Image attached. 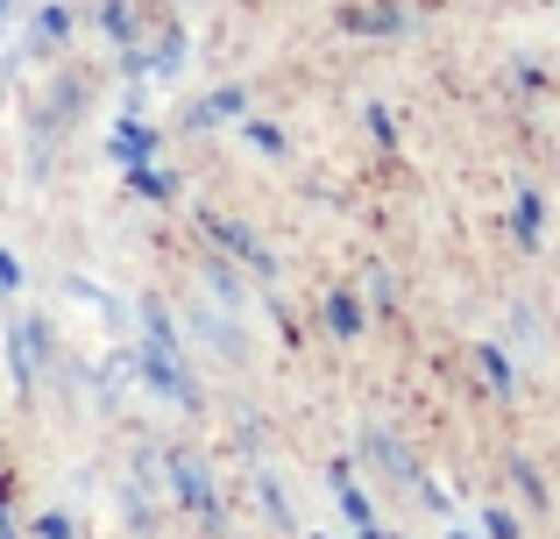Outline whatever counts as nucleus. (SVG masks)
<instances>
[{"mask_svg": "<svg viewBox=\"0 0 560 539\" xmlns=\"http://www.w3.org/2000/svg\"><path fill=\"white\" fill-rule=\"evenodd\" d=\"M164 469H171V497L185 504L191 518H199V526H228V512H220V490H213V476H206V461L199 455H185V447H171L164 455Z\"/></svg>", "mask_w": 560, "mask_h": 539, "instance_id": "1", "label": "nucleus"}, {"mask_svg": "<svg viewBox=\"0 0 560 539\" xmlns=\"http://www.w3.org/2000/svg\"><path fill=\"white\" fill-rule=\"evenodd\" d=\"M43 362H50V327H43L36 313H14L8 319V376H14V390H36V376H43Z\"/></svg>", "mask_w": 560, "mask_h": 539, "instance_id": "2", "label": "nucleus"}, {"mask_svg": "<svg viewBox=\"0 0 560 539\" xmlns=\"http://www.w3.org/2000/svg\"><path fill=\"white\" fill-rule=\"evenodd\" d=\"M199 235L213 242L220 256H234V263H248L256 277H277V256L262 249V235H256V227H242V221H228V213H213V207H206V213H199Z\"/></svg>", "mask_w": 560, "mask_h": 539, "instance_id": "3", "label": "nucleus"}, {"mask_svg": "<svg viewBox=\"0 0 560 539\" xmlns=\"http://www.w3.org/2000/svg\"><path fill=\"white\" fill-rule=\"evenodd\" d=\"M362 455H370V461H376L383 476H390L397 490H419V483H425V469L411 461V447L397 441V433H383V426H370V433H362Z\"/></svg>", "mask_w": 560, "mask_h": 539, "instance_id": "4", "label": "nucleus"}, {"mask_svg": "<svg viewBox=\"0 0 560 539\" xmlns=\"http://www.w3.org/2000/svg\"><path fill=\"white\" fill-rule=\"evenodd\" d=\"M156 150H164V136H156V128L142 121V114H121V128L107 136V156H114L121 171H128V164H150Z\"/></svg>", "mask_w": 560, "mask_h": 539, "instance_id": "5", "label": "nucleus"}, {"mask_svg": "<svg viewBox=\"0 0 560 539\" xmlns=\"http://www.w3.org/2000/svg\"><path fill=\"white\" fill-rule=\"evenodd\" d=\"M242 114H248V93L242 85H220V93H206V99L185 107V128L199 136V128H228V121H242Z\"/></svg>", "mask_w": 560, "mask_h": 539, "instance_id": "6", "label": "nucleus"}, {"mask_svg": "<svg viewBox=\"0 0 560 539\" xmlns=\"http://www.w3.org/2000/svg\"><path fill=\"white\" fill-rule=\"evenodd\" d=\"M341 28L348 36H397V28H405V8H397V0H348Z\"/></svg>", "mask_w": 560, "mask_h": 539, "instance_id": "7", "label": "nucleus"}, {"mask_svg": "<svg viewBox=\"0 0 560 539\" xmlns=\"http://www.w3.org/2000/svg\"><path fill=\"white\" fill-rule=\"evenodd\" d=\"M100 28H107V43H114V50H136V43H142V22H136V0H100Z\"/></svg>", "mask_w": 560, "mask_h": 539, "instance_id": "8", "label": "nucleus"}, {"mask_svg": "<svg viewBox=\"0 0 560 539\" xmlns=\"http://www.w3.org/2000/svg\"><path fill=\"white\" fill-rule=\"evenodd\" d=\"M128 192L150 199V207H164V199H178V171H164L150 156V164H128Z\"/></svg>", "mask_w": 560, "mask_h": 539, "instance_id": "9", "label": "nucleus"}, {"mask_svg": "<svg viewBox=\"0 0 560 539\" xmlns=\"http://www.w3.org/2000/svg\"><path fill=\"white\" fill-rule=\"evenodd\" d=\"M319 319H327V333L355 341V333H362V319H370V305H362V298H348V291H334V298L319 305Z\"/></svg>", "mask_w": 560, "mask_h": 539, "instance_id": "10", "label": "nucleus"}, {"mask_svg": "<svg viewBox=\"0 0 560 539\" xmlns=\"http://www.w3.org/2000/svg\"><path fill=\"white\" fill-rule=\"evenodd\" d=\"M476 376H482V390H497V398H511V384H518V370H511V355L497 341L476 348Z\"/></svg>", "mask_w": 560, "mask_h": 539, "instance_id": "11", "label": "nucleus"}, {"mask_svg": "<svg viewBox=\"0 0 560 539\" xmlns=\"http://www.w3.org/2000/svg\"><path fill=\"white\" fill-rule=\"evenodd\" d=\"M71 43V8H36V28H28V50H57Z\"/></svg>", "mask_w": 560, "mask_h": 539, "instance_id": "12", "label": "nucleus"}, {"mask_svg": "<svg viewBox=\"0 0 560 539\" xmlns=\"http://www.w3.org/2000/svg\"><path fill=\"white\" fill-rule=\"evenodd\" d=\"M256 497H262V512H270V526H277V532H299V518H291V504H284V483H277L270 469L256 476Z\"/></svg>", "mask_w": 560, "mask_h": 539, "instance_id": "13", "label": "nucleus"}, {"mask_svg": "<svg viewBox=\"0 0 560 539\" xmlns=\"http://www.w3.org/2000/svg\"><path fill=\"white\" fill-rule=\"evenodd\" d=\"M539 207H547L539 192H518V207H511V235H518V249H539Z\"/></svg>", "mask_w": 560, "mask_h": 539, "instance_id": "14", "label": "nucleus"}, {"mask_svg": "<svg viewBox=\"0 0 560 539\" xmlns=\"http://www.w3.org/2000/svg\"><path fill=\"white\" fill-rule=\"evenodd\" d=\"M242 142H248L256 156H284V150H291V136H284L277 121H242Z\"/></svg>", "mask_w": 560, "mask_h": 539, "instance_id": "15", "label": "nucleus"}, {"mask_svg": "<svg viewBox=\"0 0 560 539\" xmlns=\"http://www.w3.org/2000/svg\"><path fill=\"white\" fill-rule=\"evenodd\" d=\"M370 313H383V319L397 313V277L383 270V263H370Z\"/></svg>", "mask_w": 560, "mask_h": 539, "instance_id": "16", "label": "nucleus"}, {"mask_svg": "<svg viewBox=\"0 0 560 539\" xmlns=\"http://www.w3.org/2000/svg\"><path fill=\"white\" fill-rule=\"evenodd\" d=\"M476 532H482V539H525V532H518V518H511V512H504V504H482V518H476Z\"/></svg>", "mask_w": 560, "mask_h": 539, "instance_id": "17", "label": "nucleus"}, {"mask_svg": "<svg viewBox=\"0 0 560 539\" xmlns=\"http://www.w3.org/2000/svg\"><path fill=\"white\" fill-rule=\"evenodd\" d=\"M206 284H213L220 298H228V313H234V305H242V277H234L228 263H220V256H213V263H206Z\"/></svg>", "mask_w": 560, "mask_h": 539, "instance_id": "18", "label": "nucleus"}, {"mask_svg": "<svg viewBox=\"0 0 560 539\" xmlns=\"http://www.w3.org/2000/svg\"><path fill=\"white\" fill-rule=\"evenodd\" d=\"M511 483H518V497H525V504H547V483H539L533 461H511Z\"/></svg>", "mask_w": 560, "mask_h": 539, "instance_id": "19", "label": "nucleus"}, {"mask_svg": "<svg viewBox=\"0 0 560 539\" xmlns=\"http://www.w3.org/2000/svg\"><path fill=\"white\" fill-rule=\"evenodd\" d=\"M28 532H36V539H79V526H71L65 512H43V518H36Z\"/></svg>", "mask_w": 560, "mask_h": 539, "instance_id": "20", "label": "nucleus"}, {"mask_svg": "<svg viewBox=\"0 0 560 539\" xmlns=\"http://www.w3.org/2000/svg\"><path fill=\"white\" fill-rule=\"evenodd\" d=\"M370 136L383 142V150H397V114L390 107H370Z\"/></svg>", "mask_w": 560, "mask_h": 539, "instance_id": "21", "label": "nucleus"}, {"mask_svg": "<svg viewBox=\"0 0 560 539\" xmlns=\"http://www.w3.org/2000/svg\"><path fill=\"white\" fill-rule=\"evenodd\" d=\"M22 284H28V270H22V263H14V256H8V249H0V298H8V291H22Z\"/></svg>", "mask_w": 560, "mask_h": 539, "instance_id": "22", "label": "nucleus"}, {"mask_svg": "<svg viewBox=\"0 0 560 539\" xmlns=\"http://www.w3.org/2000/svg\"><path fill=\"white\" fill-rule=\"evenodd\" d=\"M355 539H397V532H390V526H383V518H376V526H362Z\"/></svg>", "mask_w": 560, "mask_h": 539, "instance_id": "23", "label": "nucleus"}, {"mask_svg": "<svg viewBox=\"0 0 560 539\" xmlns=\"http://www.w3.org/2000/svg\"><path fill=\"white\" fill-rule=\"evenodd\" d=\"M8 14H14V0H0V28H8Z\"/></svg>", "mask_w": 560, "mask_h": 539, "instance_id": "24", "label": "nucleus"}, {"mask_svg": "<svg viewBox=\"0 0 560 539\" xmlns=\"http://www.w3.org/2000/svg\"><path fill=\"white\" fill-rule=\"evenodd\" d=\"M447 539H482V532H447Z\"/></svg>", "mask_w": 560, "mask_h": 539, "instance_id": "25", "label": "nucleus"}, {"mask_svg": "<svg viewBox=\"0 0 560 539\" xmlns=\"http://www.w3.org/2000/svg\"><path fill=\"white\" fill-rule=\"evenodd\" d=\"M313 539H334V532H313Z\"/></svg>", "mask_w": 560, "mask_h": 539, "instance_id": "26", "label": "nucleus"}]
</instances>
